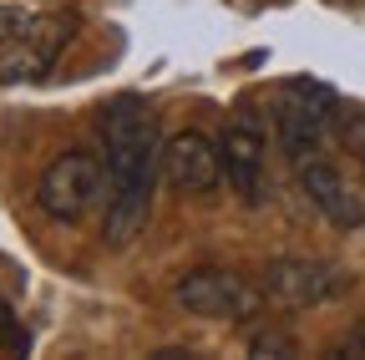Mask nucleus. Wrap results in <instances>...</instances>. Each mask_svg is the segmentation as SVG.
<instances>
[{
  "mask_svg": "<svg viewBox=\"0 0 365 360\" xmlns=\"http://www.w3.org/2000/svg\"><path fill=\"white\" fill-rule=\"evenodd\" d=\"M76 16L66 11H41V6H0V81H36L56 66L61 46L71 41Z\"/></svg>",
  "mask_w": 365,
  "mask_h": 360,
  "instance_id": "obj_2",
  "label": "nucleus"
},
{
  "mask_svg": "<svg viewBox=\"0 0 365 360\" xmlns=\"http://www.w3.org/2000/svg\"><path fill=\"white\" fill-rule=\"evenodd\" d=\"M340 138H345V148H350V158L365 168V112H350L345 117V127H340Z\"/></svg>",
  "mask_w": 365,
  "mask_h": 360,
  "instance_id": "obj_11",
  "label": "nucleus"
},
{
  "mask_svg": "<svg viewBox=\"0 0 365 360\" xmlns=\"http://www.w3.org/2000/svg\"><path fill=\"white\" fill-rule=\"evenodd\" d=\"M345 350H360V355H365V325H360V330H355V335L345 340Z\"/></svg>",
  "mask_w": 365,
  "mask_h": 360,
  "instance_id": "obj_13",
  "label": "nucleus"
},
{
  "mask_svg": "<svg viewBox=\"0 0 365 360\" xmlns=\"http://www.w3.org/2000/svg\"><path fill=\"white\" fill-rule=\"evenodd\" d=\"M218 153H223V178L234 183V193L244 203H259L264 198V132L254 122H234L218 138Z\"/></svg>",
  "mask_w": 365,
  "mask_h": 360,
  "instance_id": "obj_9",
  "label": "nucleus"
},
{
  "mask_svg": "<svg viewBox=\"0 0 365 360\" xmlns=\"http://www.w3.org/2000/svg\"><path fill=\"white\" fill-rule=\"evenodd\" d=\"M254 350H259V355H269V350L294 355V340H284V335H254Z\"/></svg>",
  "mask_w": 365,
  "mask_h": 360,
  "instance_id": "obj_12",
  "label": "nucleus"
},
{
  "mask_svg": "<svg viewBox=\"0 0 365 360\" xmlns=\"http://www.w3.org/2000/svg\"><path fill=\"white\" fill-rule=\"evenodd\" d=\"M335 122V92L319 81H289L279 92V107H274V127H279V143L284 153L299 163L319 148L325 127Z\"/></svg>",
  "mask_w": 365,
  "mask_h": 360,
  "instance_id": "obj_6",
  "label": "nucleus"
},
{
  "mask_svg": "<svg viewBox=\"0 0 365 360\" xmlns=\"http://www.w3.org/2000/svg\"><path fill=\"white\" fill-rule=\"evenodd\" d=\"M107 188H112L107 153L71 148V153L46 163L41 183H36V203H41L46 218H56V223H81L91 208L107 198Z\"/></svg>",
  "mask_w": 365,
  "mask_h": 360,
  "instance_id": "obj_3",
  "label": "nucleus"
},
{
  "mask_svg": "<svg viewBox=\"0 0 365 360\" xmlns=\"http://www.w3.org/2000/svg\"><path fill=\"white\" fill-rule=\"evenodd\" d=\"M259 289L269 299H279V304L304 309V304H330V299L350 294L355 274L340 269V264H330V259H269Z\"/></svg>",
  "mask_w": 365,
  "mask_h": 360,
  "instance_id": "obj_5",
  "label": "nucleus"
},
{
  "mask_svg": "<svg viewBox=\"0 0 365 360\" xmlns=\"http://www.w3.org/2000/svg\"><path fill=\"white\" fill-rule=\"evenodd\" d=\"M173 299L198 320H254L264 289H254L244 274H228V269H188L173 284Z\"/></svg>",
  "mask_w": 365,
  "mask_h": 360,
  "instance_id": "obj_4",
  "label": "nucleus"
},
{
  "mask_svg": "<svg viewBox=\"0 0 365 360\" xmlns=\"http://www.w3.org/2000/svg\"><path fill=\"white\" fill-rule=\"evenodd\" d=\"M0 350H16V355L31 350V335H26V325L16 320V309L6 304V294H0Z\"/></svg>",
  "mask_w": 365,
  "mask_h": 360,
  "instance_id": "obj_10",
  "label": "nucleus"
},
{
  "mask_svg": "<svg viewBox=\"0 0 365 360\" xmlns=\"http://www.w3.org/2000/svg\"><path fill=\"white\" fill-rule=\"evenodd\" d=\"M223 178V153L208 132H173L163 143V183L178 193H213Z\"/></svg>",
  "mask_w": 365,
  "mask_h": 360,
  "instance_id": "obj_7",
  "label": "nucleus"
},
{
  "mask_svg": "<svg viewBox=\"0 0 365 360\" xmlns=\"http://www.w3.org/2000/svg\"><path fill=\"white\" fill-rule=\"evenodd\" d=\"M102 153H107V213H102V239L112 249H127L153 218V188L163 178V138L158 117L143 97H117L97 117Z\"/></svg>",
  "mask_w": 365,
  "mask_h": 360,
  "instance_id": "obj_1",
  "label": "nucleus"
},
{
  "mask_svg": "<svg viewBox=\"0 0 365 360\" xmlns=\"http://www.w3.org/2000/svg\"><path fill=\"white\" fill-rule=\"evenodd\" d=\"M294 168H299V188H304V198H309L319 213H325L335 229H360V223H365V198L340 178V168L319 163V158H299Z\"/></svg>",
  "mask_w": 365,
  "mask_h": 360,
  "instance_id": "obj_8",
  "label": "nucleus"
}]
</instances>
